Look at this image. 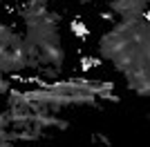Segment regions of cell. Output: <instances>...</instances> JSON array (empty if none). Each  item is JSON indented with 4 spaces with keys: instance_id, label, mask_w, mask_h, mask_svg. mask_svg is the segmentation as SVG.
<instances>
[{
    "instance_id": "6da1fadb",
    "label": "cell",
    "mask_w": 150,
    "mask_h": 147,
    "mask_svg": "<svg viewBox=\"0 0 150 147\" xmlns=\"http://www.w3.org/2000/svg\"><path fill=\"white\" fill-rule=\"evenodd\" d=\"M72 31H74V34L81 38V40H85V38H88V34H90V29L81 22V18H76L74 22H72Z\"/></svg>"
},
{
    "instance_id": "7a4b0ae2",
    "label": "cell",
    "mask_w": 150,
    "mask_h": 147,
    "mask_svg": "<svg viewBox=\"0 0 150 147\" xmlns=\"http://www.w3.org/2000/svg\"><path fill=\"white\" fill-rule=\"evenodd\" d=\"M101 20H108V22H112L114 16H112V13H105V11H103V13H101Z\"/></svg>"
}]
</instances>
